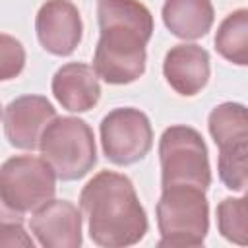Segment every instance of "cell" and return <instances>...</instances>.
<instances>
[{
  "label": "cell",
  "instance_id": "1",
  "mask_svg": "<svg viewBox=\"0 0 248 248\" xmlns=\"http://www.w3.org/2000/svg\"><path fill=\"white\" fill-rule=\"evenodd\" d=\"M101 37L93 70L110 85L136 81L145 72V45L153 35V16L140 0H99Z\"/></svg>",
  "mask_w": 248,
  "mask_h": 248
},
{
  "label": "cell",
  "instance_id": "2",
  "mask_svg": "<svg viewBox=\"0 0 248 248\" xmlns=\"http://www.w3.org/2000/svg\"><path fill=\"white\" fill-rule=\"evenodd\" d=\"M79 205L97 246L124 248L147 232V215L132 180L114 170L97 172L81 190Z\"/></svg>",
  "mask_w": 248,
  "mask_h": 248
},
{
  "label": "cell",
  "instance_id": "3",
  "mask_svg": "<svg viewBox=\"0 0 248 248\" xmlns=\"http://www.w3.org/2000/svg\"><path fill=\"white\" fill-rule=\"evenodd\" d=\"M39 149L56 178L64 182L83 178L97 163L93 130L76 116H54L41 136Z\"/></svg>",
  "mask_w": 248,
  "mask_h": 248
},
{
  "label": "cell",
  "instance_id": "4",
  "mask_svg": "<svg viewBox=\"0 0 248 248\" xmlns=\"http://www.w3.org/2000/svg\"><path fill=\"white\" fill-rule=\"evenodd\" d=\"M159 246H202L209 231V203L205 190L176 184L167 186L157 202Z\"/></svg>",
  "mask_w": 248,
  "mask_h": 248
},
{
  "label": "cell",
  "instance_id": "5",
  "mask_svg": "<svg viewBox=\"0 0 248 248\" xmlns=\"http://www.w3.org/2000/svg\"><path fill=\"white\" fill-rule=\"evenodd\" d=\"M207 155V145L196 128L184 124L169 126L159 140L163 188L186 184L207 190L211 184V167Z\"/></svg>",
  "mask_w": 248,
  "mask_h": 248
},
{
  "label": "cell",
  "instance_id": "6",
  "mask_svg": "<svg viewBox=\"0 0 248 248\" xmlns=\"http://www.w3.org/2000/svg\"><path fill=\"white\" fill-rule=\"evenodd\" d=\"M56 174L43 157L16 155L0 167V196L19 213L35 211L54 198Z\"/></svg>",
  "mask_w": 248,
  "mask_h": 248
},
{
  "label": "cell",
  "instance_id": "7",
  "mask_svg": "<svg viewBox=\"0 0 248 248\" xmlns=\"http://www.w3.org/2000/svg\"><path fill=\"white\" fill-rule=\"evenodd\" d=\"M101 147L105 157L120 167L141 161L153 145V128L145 112L134 107L110 110L101 120Z\"/></svg>",
  "mask_w": 248,
  "mask_h": 248
},
{
  "label": "cell",
  "instance_id": "8",
  "mask_svg": "<svg viewBox=\"0 0 248 248\" xmlns=\"http://www.w3.org/2000/svg\"><path fill=\"white\" fill-rule=\"evenodd\" d=\"M35 31L46 52L54 56H70L83 35L78 6L72 0H46L37 12Z\"/></svg>",
  "mask_w": 248,
  "mask_h": 248
},
{
  "label": "cell",
  "instance_id": "9",
  "mask_svg": "<svg viewBox=\"0 0 248 248\" xmlns=\"http://www.w3.org/2000/svg\"><path fill=\"white\" fill-rule=\"evenodd\" d=\"M56 108L43 95H23L14 99L4 110V134L12 147L33 151L39 147L41 136Z\"/></svg>",
  "mask_w": 248,
  "mask_h": 248
},
{
  "label": "cell",
  "instance_id": "10",
  "mask_svg": "<svg viewBox=\"0 0 248 248\" xmlns=\"http://www.w3.org/2000/svg\"><path fill=\"white\" fill-rule=\"evenodd\" d=\"M29 227L45 248H79L83 242L81 211L68 200H48L33 211Z\"/></svg>",
  "mask_w": 248,
  "mask_h": 248
},
{
  "label": "cell",
  "instance_id": "11",
  "mask_svg": "<svg viewBox=\"0 0 248 248\" xmlns=\"http://www.w3.org/2000/svg\"><path fill=\"white\" fill-rule=\"evenodd\" d=\"M209 52L194 43L174 45L163 60V76L167 83L184 97L200 93L209 79Z\"/></svg>",
  "mask_w": 248,
  "mask_h": 248
},
{
  "label": "cell",
  "instance_id": "12",
  "mask_svg": "<svg viewBox=\"0 0 248 248\" xmlns=\"http://www.w3.org/2000/svg\"><path fill=\"white\" fill-rule=\"evenodd\" d=\"M52 95L70 112H85L101 99V85L95 70L81 62H68L52 76Z\"/></svg>",
  "mask_w": 248,
  "mask_h": 248
},
{
  "label": "cell",
  "instance_id": "13",
  "mask_svg": "<svg viewBox=\"0 0 248 248\" xmlns=\"http://www.w3.org/2000/svg\"><path fill=\"white\" fill-rule=\"evenodd\" d=\"M161 16L165 27L184 41L205 37L215 19L211 0H165Z\"/></svg>",
  "mask_w": 248,
  "mask_h": 248
},
{
  "label": "cell",
  "instance_id": "14",
  "mask_svg": "<svg viewBox=\"0 0 248 248\" xmlns=\"http://www.w3.org/2000/svg\"><path fill=\"white\" fill-rule=\"evenodd\" d=\"M209 134L219 149L248 141V116L242 103H221L207 118Z\"/></svg>",
  "mask_w": 248,
  "mask_h": 248
},
{
  "label": "cell",
  "instance_id": "15",
  "mask_svg": "<svg viewBox=\"0 0 248 248\" xmlns=\"http://www.w3.org/2000/svg\"><path fill=\"white\" fill-rule=\"evenodd\" d=\"M215 50L236 66L248 64V10L231 12L215 35Z\"/></svg>",
  "mask_w": 248,
  "mask_h": 248
},
{
  "label": "cell",
  "instance_id": "16",
  "mask_svg": "<svg viewBox=\"0 0 248 248\" xmlns=\"http://www.w3.org/2000/svg\"><path fill=\"white\" fill-rule=\"evenodd\" d=\"M217 227L223 238L244 246L248 242V198H225L219 202Z\"/></svg>",
  "mask_w": 248,
  "mask_h": 248
},
{
  "label": "cell",
  "instance_id": "17",
  "mask_svg": "<svg viewBox=\"0 0 248 248\" xmlns=\"http://www.w3.org/2000/svg\"><path fill=\"white\" fill-rule=\"evenodd\" d=\"M246 157H248V141L219 149V161H217L219 178L232 192L246 190V184H248Z\"/></svg>",
  "mask_w": 248,
  "mask_h": 248
},
{
  "label": "cell",
  "instance_id": "18",
  "mask_svg": "<svg viewBox=\"0 0 248 248\" xmlns=\"http://www.w3.org/2000/svg\"><path fill=\"white\" fill-rule=\"evenodd\" d=\"M23 66H25L23 45L16 37L0 33V81L17 78Z\"/></svg>",
  "mask_w": 248,
  "mask_h": 248
},
{
  "label": "cell",
  "instance_id": "19",
  "mask_svg": "<svg viewBox=\"0 0 248 248\" xmlns=\"http://www.w3.org/2000/svg\"><path fill=\"white\" fill-rule=\"evenodd\" d=\"M2 246H23V248H33L35 242L33 238L25 232L21 223H4L0 225V248Z\"/></svg>",
  "mask_w": 248,
  "mask_h": 248
},
{
  "label": "cell",
  "instance_id": "20",
  "mask_svg": "<svg viewBox=\"0 0 248 248\" xmlns=\"http://www.w3.org/2000/svg\"><path fill=\"white\" fill-rule=\"evenodd\" d=\"M4 223H23V213L10 207L4 202V198L0 196V225H4Z\"/></svg>",
  "mask_w": 248,
  "mask_h": 248
},
{
  "label": "cell",
  "instance_id": "21",
  "mask_svg": "<svg viewBox=\"0 0 248 248\" xmlns=\"http://www.w3.org/2000/svg\"><path fill=\"white\" fill-rule=\"evenodd\" d=\"M0 116H2V107H0Z\"/></svg>",
  "mask_w": 248,
  "mask_h": 248
}]
</instances>
